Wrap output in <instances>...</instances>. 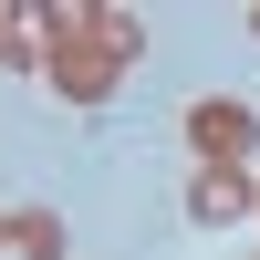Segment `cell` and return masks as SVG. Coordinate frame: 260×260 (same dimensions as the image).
<instances>
[{
  "mask_svg": "<svg viewBox=\"0 0 260 260\" xmlns=\"http://www.w3.org/2000/svg\"><path fill=\"white\" fill-rule=\"evenodd\" d=\"M187 146H198V167H250L260 125H250V104H240V94H208L198 115H187Z\"/></svg>",
  "mask_w": 260,
  "mask_h": 260,
  "instance_id": "1",
  "label": "cell"
},
{
  "mask_svg": "<svg viewBox=\"0 0 260 260\" xmlns=\"http://www.w3.org/2000/svg\"><path fill=\"white\" fill-rule=\"evenodd\" d=\"M250 198H260V177H250V167H198V187H187V208H198L208 229L250 219Z\"/></svg>",
  "mask_w": 260,
  "mask_h": 260,
  "instance_id": "2",
  "label": "cell"
},
{
  "mask_svg": "<svg viewBox=\"0 0 260 260\" xmlns=\"http://www.w3.org/2000/svg\"><path fill=\"white\" fill-rule=\"evenodd\" d=\"M0 240H11V260H62V219H52V208H11Z\"/></svg>",
  "mask_w": 260,
  "mask_h": 260,
  "instance_id": "3",
  "label": "cell"
},
{
  "mask_svg": "<svg viewBox=\"0 0 260 260\" xmlns=\"http://www.w3.org/2000/svg\"><path fill=\"white\" fill-rule=\"evenodd\" d=\"M0 250H11V240H0Z\"/></svg>",
  "mask_w": 260,
  "mask_h": 260,
  "instance_id": "4",
  "label": "cell"
},
{
  "mask_svg": "<svg viewBox=\"0 0 260 260\" xmlns=\"http://www.w3.org/2000/svg\"><path fill=\"white\" fill-rule=\"evenodd\" d=\"M250 208H260V198H250Z\"/></svg>",
  "mask_w": 260,
  "mask_h": 260,
  "instance_id": "5",
  "label": "cell"
}]
</instances>
